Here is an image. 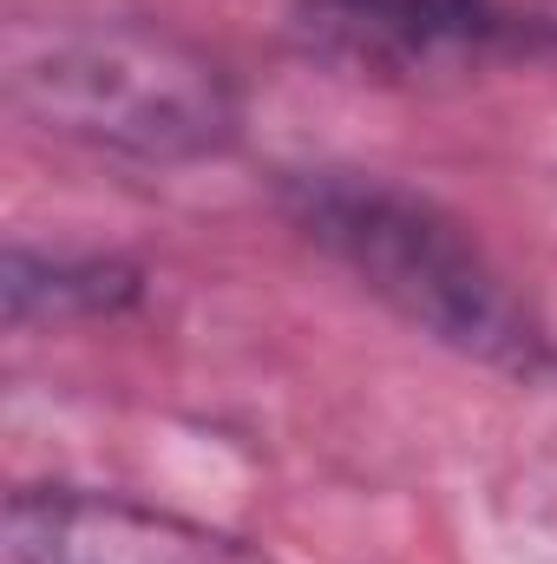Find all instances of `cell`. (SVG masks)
Listing matches in <instances>:
<instances>
[{"instance_id": "277c9868", "label": "cell", "mask_w": 557, "mask_h": 564, "mask_svg": "<svg viewBox=\"0 0 557 564\" xmlns=\"http://www.w3.org/2000/svg\"><path fill=\"white\" fill-rule=\"evenodd\" d=\"M7 564H250L230 539L92 492H13Z\"/></svg>"}, {"instance_id": "6da1fadb", "label": "cell", "mask_w": 557, "mask_h": 564, "mask_svg": "<svg viewBox=\"0 0 557 564\" xmlns=\"http://www.w3.org/2000/svg\"><path fill=\"white\" fill-rule=\"evenodd\" d=\"M7 99L40 132L144 164L223 151L237 132L230 73L151 20H53L7 33Z\"/></svg>"}, {"instance_id": "3957f363", "label": "cell", "mask_w": 557, "mask_h": 564, "mask_svg": "<svg viewBox=\"0 0 557 564\" xmlns=\"http://www.w3.org/2000/svg\"><path fill=\"white\" fill-rule=\"evenodd\" d=\"M302 46L354 79H446L532 46V20L505 0H295Z\"/></svg>"}, {"instance_id": "7a4b0ae2", "label": "cell", "mask_w": 557, "mask_h": 564, "mask_svg": "<svg viewBox=\"0 0 557 564\" xmlns=\"http://www.w3.org/2000/svg\"><path fill=\"white\" fill-rule=\"evenodd\" d=\"M295 224L341 270H354L361 289H374L394 315H407L433 341L466 348L479 361H512V368L538 361V335L512 302L505 276L426 197L328 171L295 184Z\"/></svg>"}]
</instances>
